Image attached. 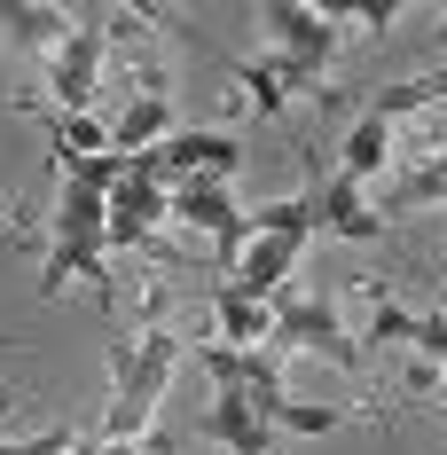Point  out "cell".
<instances>
[{
    "label": "cell",
    "instance_id": "5bb4252c",
    "mask_svg": "<svg viewBox=\"0 0 447 455\" xmlns=\"http://www.w3.org/2000/svg\"><path fill=\"white\" fill-rule=\"evenodd\" d=\"M322 228L330 235H346V243H377L385 235V212H369V196H361V181H322Z\"/></svg>",
    "mask_w": 447,
    "mask_h": 455
},
{
    "label": "cell",
    "instance_id": "ac0fdd59",
    "mask_svg": "<svg viewBox=\"0 0 447 455\" xmlns=\"http://www.w3.org/2000/svg\"><path fill=\"white\" fill-rule=\"evenodd\" d=\"M432 102H447V71H416V79H393V87L369 94V118H416V110H432Z\"/></svg>",
    "mask_w": 447,
    "mask_h": 455
},
{
    "label": "cell",
    "instance_id": "44dd1931",
    "mask_svg": "<svg viewBox=\"0 0 447 455\" xmlns=\"http://www.w3.org/2000/svg\"><path fill=\"white\" fill-rule=\"evenodd\" d=\"M338 424H346V409H307V401H283L275 409V432H299V440H322Z\"/></svg>",
    "mask_w": 447,
    "mask_h": 455
},
{
    "label": "cell",
    "instance_id": "3957f363",
    "mask_svg": "<svg viewBox=\"0 0 447 455\" xmlns=\"http://www.w3.org/2000/svg\"><path fill=\"white\" fill-rule=\"evenodd\" d=\"M275 354H322V362H338L346 377H361V346L354 330L338 322V307L330 299H299V291H283L275 299Z\"/></svg>",
    "mask_w": 447,
    "mask_h": 455
},
{
    "label": "cell",
    "instance_id": "cb8c5ba5",
    "mask_svg": "<svg viewBox=\"0 0 447 455\" xmlns=\"http://www.w3.org/2000/svg\"><path fill=\"white\" fill-rule=\"evenodd\" d=\"M440 47H447V16H440Z\"/></svg>",
    "mask_w": 447,
    "mask_h": 455
},
{
    "label": "cell",
    "instance_id": "603a6c76",
    "mask_svg": "<svg viewBox=\"0 0 447 455\" xmlns=\"http://www.w3.org/2000/svg\"><path fill=\"white\" fill-rule=\"evenodd\" d=\"M16 455H79V432L55 424V432H40V440H16Z\"/></svg>",
    "mask_w": 447,
    "mask_h": 455
},
{
    "label": "cell",
    "instance_id": "5b68a950",
    "mask_svg": "<svg viewBox=\"0 0 447 455\" xmlns=\"http://www.w3.org/2000/svg\"><path fill=\"white\" fill-rule=\"evenodd\" d=\"M173 220H180V228H196V235L212 243L220 275L243 259V204H235L220 181H180V188H173Z\"/></svg>",
    "mask_w": 447,
    "mask_h": 455
},
{
    "label": "cell",
    "instance_id": "52a82bcc",
    "mask_svg": "<svg viewBox=\"0 0 447 455\" xmlns=\"http://www.w3.org/2000/svg\"><path fill=\"white\" fill-rule=\"evenodd\" d=\"M71 283H94L102 315H118V283H110V251H102V243H55V235H47V251H40V291H47V299H63Z\"/></svg>",
    "mask_w": 447,
    "mask_h": 455
},
{
    "label": "cell",
    "instance_id": "ffe728a7",
    "mask_svg": "<svg viewBox=\"0 0 447 455\" xmlns=\"http://www.w3.org/2000/svg\"><path fill=\"white\" fill-rule=\"evenodd\" d=\"M385 204H393V212H416V204H447V141L432 149V157H424V165H416V173H401V188H393Z\"/></svg>",
    "mask_w": 447,
    "mask_h": 455
},
{
    "label": "cell",
    "instance_id": "7402d4cb",
    "mask_svg": "<svg viewBox=\"0 0 447 455\" xmlns=\"http://www.w3.org/2000/svg\"><path fill=\"white\" fill-rule=\"evenodd\" d=\"M408 346H416V354H424L432 369H447V307H440V315H416V330H408Z\"/></svg>",
    "mask_w": 447,
    "mask_h": 455
},
{
    "label": "cell",
    "instance_id": "2e32d148",
    "mask_svg": "<svg viewBox=\"0 0 447 455\" xmlns=\"http://www.w3.org/2000/svg\"><path fill=\"white\" fill-rule=\"evenodd\" d=\"M385 157H393V126L361 110V118H354V134L338 141V181H369V173H377Z\"/></svg>",
    "mask_w": 447,
    "mask_h": 455
},
{
    "label": "cell",
    "instance_id": "277c9868",
    "mask_svg": "<svg viewBox=\"0 0 447 455\" xmlns=\"http://www.w3.org/2000/svg\"><path fill=\"white\" fill-rule=\"evenodd\" d=\"M149 165H157L165 188H180V181H227V173L243 165V141L220 134V126H173V134L149 149Z\"/></svg>",
    "mask_w": 447,
    "mask_h": 455
},
{
    "label": "cell",
    "instance_id": "30bf717a",
    "mask_svg": "<svg viewBox=\"0 0 447 455\" xmlns=\"http://www.w3.org/2000/svg\"><path fill=\"white\" fill-rule=\"evenodd\" d=\"M79 8H55V0H0V40L24 47V55H55L71 40Z\"/></svg>",
    "mask_w": 447,
    "mask_h": 455
},
{
    "label": "cell",
    "instance_id": "9a60e30c",
    "mask_svg": "<svg viewBox=\"0 0 447 455\" xmlns=\"http://www.w3.org/2000/svg\"><path fill=\"white\" fill-rule=\"evenodd\" d=\"M102 228H110V196L55 181V243H102Z\"/></svg>",
    "mask_w": 447,
    "mask_h": 455
},
{
    "label": "cell",
    "instance_id": "8fae6325",
    "mask_svg": "<svg viewBox=\"0 0 447 455\" xmlns=\"http://www.w3.org/2000/svg\"><path fill=\"white\" fill-rule=\"evenodd\" d=\"M204 432H212L227 455H275V424L251 409V393H212V416H204Z\"/></svg>",
    "mask_w": 447,
    "mask_h": 455
},
{
    "label": "cell",
    "instance_id": "4fadbf2b",
    "mask_svg": "<svg viewBox=\"0 0 447 455\" xmlns=\"http://www.w3.org/2000/svg\"><path fill=\"white\" fill-rule=\"evenodd\" d=\"M243 235H291V243H307L322 235V188H299V196H275V204H251L243 212Z\"/></svg>",
    "mask_w": 447,
    "mask_h": 455
},
{
    "label": "cell",
    "instance_id": "e0dca14e",
    "mask_svg": "<svg viewBox=\"0 0 447 455\" xmlns=\"http://www.w3.org/2000/svg\"><path fill=\"white\" fill-rule=\"evenodd\" d=\"M354 299H361V330L354 338H369V346H401L408 330H416V315H408L385 283H354Z\"/></svg>",
    "mask_w": 447,
    "mask_h": 455
},
{
    "label": "cell",
    "instance_id": "ba28073f",
    "mask_svg": "<svg viewBox=\"0 0 447 455\" xmlns=\"http://www.w3.org/2000/svg\"><path fill=\"white\" fill-rule=\"evenodd\" d=\"M291 267H299V243H291V235H243V259H235L220 283H235L243 299L275 307V299L291 291Z\"/></svg>",
    "mask_w": 447,
    "mask_h": 455
},
{
    "label": "cell",
    "instance_id": "7c38bea8",
    "mask_svg": "<svg viewBox=\"0 0 447 455\" xmlns=\"http://www.w3.org/2000/svg\"><path fill=\"white\" fill-rule=\"evenodd\" d=\"M212 338L235 346V354H251V346H267V338H275V307L243 299L235 283H212Z\"/></svg>",
    "mask_w": 447,
    "mask_h": 455
},
{
    "label": "cell",
    "instance_id": "d6986e66",
    "mask_svg": "<svg viewBox=\"0 0 447 455\" xmlns=\"http://www.w3.org/2000/svg\"><path fill=\"white\" fill-rule=\"evenodd\" d=\"M243 393H251V409L275 424V409L291 401V385H283V354H275V346H251V354H243Z\"/></svg>",
    "mask_w": 447,
    "mask_h": 455
},
{
    "label": "cell",
    "instance_id": "6da1fadb",
    "mask_svg": "<svg viewBox=\"0 0 447 455\" xmlns=\"http://www.w3.org/2000/svg\"><path fill=\"white\" fill-rule=\"evenodd\" d=\"M173 369H180V330L141 322V330H134V369L110 377V409H102V424H94V440H149Z\"/></svg>",
    "mask_w": 447,
    "mask_h": 455
},
{
    "label": "cell",
    "instance_id": "9c48e42d",
    "mask_svg": "<svg viewBox=\"0 0 447 455\" xmlns=\"http://www.w3.org/2000/svg\"><path fill=\"white\" fill-rule=\"evenodd\" d=\"M227 79L243 87V102H251L259 118H275L291 94H314V87H322V71L291 63V55H251V63H227Z\"/></svg>",
    "mask_w": 447,
    "mask_h": 455
},
{
    "label": "cell",
    "instance_id": "8992f818",
    "mask_svg": "<svg viewBox=\"0 0 447 455\" xmlns=\"http://www.w3.org/2000/svg\"><path fill=\"white\" fill-rule=\"evenodd\" d=\"M259 24L275 32V55H291V63H307V71H330V55L346 40L338 16H330V8H307V0H267Z\"/></svg>",
    "mask_w": 447,
    "mask_h": 455
},
{
    "label": "cell",
    "instance_id": "d4e9b609",
    "mask_svg": "<svg viewBox=\"0 0 447 455\" xmlns=\"http://www.w3.org/2000/svg\"><path fill=\"white\" fill-rule=\"evenodd\" d=\"M0 212H8V196H0Z\"/></svg>",
    "mask_w": 447,
    "mask_h": 455
},
{
    "label": "cell",
    "instance_id": "7a4b0ae2",
    "mask_svg": "<svg viewBox=\"0 0 447 455\" xmlns=\"http://www.w3.org/2000/svg\"><path fill=\"white\" fill-rule=\"evenodd\" d=\"M102 71H110V32H102V8H79V24H71V40L47 55V110H63V118H79L102 87Z\"/></svg>",
    "mask_w": 447,
    "mask_h": 455
}]
</instances>
